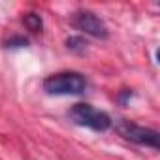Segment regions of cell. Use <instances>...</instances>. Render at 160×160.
<instances>
[{"instance_id":"cell-7","label":"cell","mask_w":160,"mask_h":160,"mask_svg":"<svg viewBox=\"0 0 160 160\" xmlns=\"http://www.w3.org/2000/svg\"><path fill=\"white\" fill-rule=\"evenodd\" d=\"M6 47H8V49H21V47H28V38H25V36H12V38L6 42Z\"/></svg>"},{"instance_id":"cell-8","label":"cell","mask_w":160,"mask_h":160,"mask_svg":"<svg viewBox=\"0 0 160 160\" xmlns=\"http://www.w3.org/2000/svg\"><path fill=\"white\" fill-rule=\"evenodd\" d=\"M130 96H132V91H124V92H122V94L119 96V100H121V102L124 104V102H126V100H128Z\"/></svg>"},{"instance_id":"cell-6","label":"cell","mask_w":160,"mask_h":160,"mask_svg":"<svg viewBox=\"0 0 160 160\" xmlns=\"http://www.w3.org/2000/svg\"><path fill=\"white\" fill-rule=\"evenodd\" d=\"M66 47L70 51H75V53H83L87 49V42L81 38V36H70L66 40Z\"/></svg>"},{"instance_id":"cell-5","label":"cell","mask_w":160,"mask_h":160,"mask_svg":"<svg viewBox=\"0 0 160 160\" xmlns=\"http://www.w3.org/2000/svg\"><path fill=\"white\" fill-rule=\"evenodd\" d=\"M23 23H25V27L30 30V32H40L42 28H43V21H42V17L38 15V13H25V17H23Z\"/></svg>"},{"instance_id":"cell-4","label":"cell","mask_w":160,"mask_h":160,"mask_svg":"<svg viewBox=\"0 0 160 160\" xmlns=\"http://www.w3.org/2000/svg\"><path fill=\"white\" fill-rule=\"evenodd\" d=\"M72 25L81 30L83 34H89L92 38H98V40H106L109 36V30L106 27V23L92 12L89 10H79L72 15Z\"/></svg>"},{"instance_id":"cell-2","label":"cell","mask_w":160,"mask_h":160,"mask_svg":"<svg viewBox=\"0 0 160 160\" xmlns=\"http://www.w3.org/2000/svg\"><path fill=\"white\" fill-rule=\"evenodd\" d=\"M68 119L77 126H85L94 132H106L113 124L111 117L106 111H100L91 104H73L68 111Z\"/></svg>"},{"instance_id":"cell-1","label":"cell","mask_w":160,"mask_h":160,"mask_svg":"<svg viewBox=\"0 0 160 160\" xmlns=\"http://www.w3.org/2000/svg\"><path fill=\"white\" fill-rule=\"evenodd\" d=\"M87 89V79L79 72H60L43 79V91L51 96L83 94Z\"/></svg>"},{"instance_id":"cell-3","label":"cell","mask_w":160,"mask_h":160,"mask_svg":"<svg viewBox=\"0 0 160 160\" xmlns=\"http://www.w3.org/2000/svg\"><path fill=\"white\" fill-rule=\"evenodd\" d=\"M115 130L128 141L136 143V145H145V147H151V149H158L160 147V136L156 130L152 128H147V126H139L132 121H126V119H121L117 124H115Z\"/></svg>"}]
</instances>
